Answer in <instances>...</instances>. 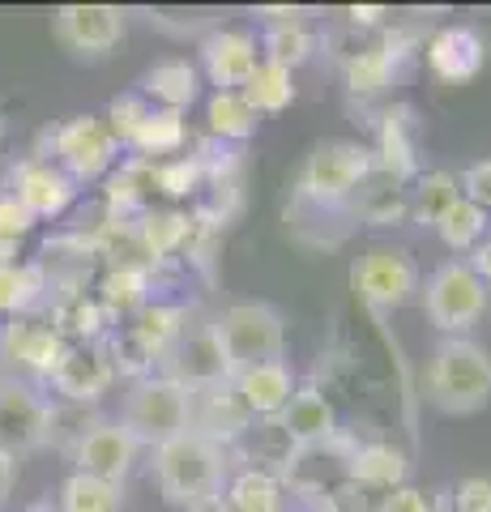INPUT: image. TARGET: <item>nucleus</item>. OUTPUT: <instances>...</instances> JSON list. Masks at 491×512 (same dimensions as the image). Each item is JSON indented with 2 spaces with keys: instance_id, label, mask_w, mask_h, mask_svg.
<instances>
[{
  "instance_id": "nucleus-28",
  "label": "nucleus",
  "mask_w": 491,
  "mask_h": 512,
  "mask_svg": "<svg viewBox=\"0 0 491 512\" xmlns=\"http://www.w3.org/2000/svg\"><path fill=\"white\" fill-rule=\"evenodd\" d=\"M184 141H188V124H184L180 111L150 107L146 120L133 128V137L124 141V146L137 150L141 158H150V163H154V158H163V154H180Z\"/></svg>"
},
{
  "instance_id": "nucleus-20",
  "label": "nucleus",
  "mask_w": 491,
  "mask_h": 512,
  "mask_svg": "<svg viewBox=\"0 0 491 512\" xmlns=\"http://www.w3.org/2000/svg\"><path fill=\"white\" fill-rule=\"evenodd\" d=\"M483 60H487V43L474 26H445L427 39V64L449 86L474 82L483 73Z\"/></svg>"
},
{
  "instance_id": "nucleus-8",
  "label": "nucleus",
  "mask_w": 491,
  "mask_h": 512,
  "mask_svg": "<svg viewBox=\"0 0 491 512\" xmlns=\"http://www.w3.org/2000/svg\"><path fill=\"white\" fill-rule=\"evenodd\" d=\"M351 286L359 303H368L372 312H389V308H406L419 295L423 274H419V261L406 248H372L355 261Z\"/></svg>"
},
{
  "instance_id": "nucleus-18",
  "label": "nucleus",
  "mask_w": 491,
  "mask_h": 512,
  "mask_svg": "<svg viewBox=\"0 0 491 512\" xmlns=\"http://www.w3.org/2000/svg\"><path fill=\"white\" fill-rule=\"evenodd\" d=\"M94 261H99L94 239H86V235H56V239H47V244H43V256L35 265L43 269L47 291L56 286L60 299H73V295H86Z\"/></svg>"
},
{
  "instance_id": "nucleus-11",
  "label": "nucleus",
  "mask_w": 491,
  "mask_h": 512,
  "mask_svg": "<svg viewBox=\"0 0 491 512\" xmlns=\"http://www.w3.org/2000/svg\"><path fill=\"white\" fill-rule=\"evenodd\" d=\"M372 175L385 184H410L419 180V120L410 103H393L376 128V150H372Z\"/></svg>"
},
{
  "instance_id": "nucleus-15",
  "label": "nucleus",
  "mask_w": 491,
  "mask_h": 512,
  "mask_svg": "<svg viewBox=\"0 0 491 512\" xmlns=\"http://www.w3.org/2000/svg\"><path fill=\"white\" fill-rule=\"evenodd\" d=\"M406 56H410V35H385L368 47H359V52H351L342 64L346 90H351L355 99H376V94H385L393 82H398Z\"/></svg>"
},
{
  "instance_id": "nucleus-14",
  "label": "nucleus",
  "mask_w": 491,
  "mask_h": 512,
  "mask_svg": "<svg viewBox=\"0 0 491 512\" xmlns=\"http://www.w3.org/2000/svg\"><path fill=\"white\" fill-rule=\"evenodd\" d=\"M197 56H201L197 73L210 77L214 94L244 90L252 69L261 64V43H257V35H248V30H210V35L197 43Z\"/></svg>"
},
{
  "instance_id": "nucleus-44",
  "label": "nucleus",
  "mask_w": 491,
  "mask_h": 512,
  "mask_svg": "<svg viewBox=\"0 0 491 512\" xmlns=\"http://www.w3.org/2000/svg\"><path fill=\"white\" fill-rule=\"evenodd\" d=\"M372 512H432V495L402 483V487H393V491L380 495V504Z\"/></svg>"
},
{
  "instance_id": "nucleus-10",
  "label": "nucleus",
  "mask_w": 491,
  "mask_h": 512,
  "mask_svg": "<svg viewBox=\"0 0 491 512\" xmlns=\"http://www.w3.org/2000/svg\"><path fill=\"white\" fill-rule=\"evenodd\" d=\"M163 367H167L163 376L184 384L188 393L214 389V384H231V363H227V350H223V338H218L214 320L210 325L184 329L180 342L163 355Z\"/></svg>"
},
{
  "instance_id": "nucleus-17",
  "label": "nucleus",
  "mask_w": 491,
  "mask_h": 512,
  "mask_svg": "<svg viewBox=\"0 0 491 512\" xmlns=\"http://www.w3.org/2000/svg\"><path fill=\"white\" fill-rule=\"evenodd\" d=\"M137 440L124 431L120 423H107L99 419V427L90 431V436L77 444V474H90V478H103V483H116L124 487V478H129L133 461H137Z\"/></svg>"
},
{
  "instance_id": "nucleus-48",
  "label": "nucleus",
  "mask_w": 491,
  "mask_h": 512,
  "mask_svg": "<svg viewBox=\"0 0 491 512\" xmlns=\"http://www.w3.org/2000/svg\"><path fill=\"white\" fill-rule=\"evenodd\" d=\"M346 13H351L355 26H376L380 18H385V9H380V5H351Z\"/></svg>"
},
{
  "instance_id": "nucleus-26",
  "label": "nucleus",
  "mask_w": 491,
  "mask_h": 512,
  "mask_svg": "<svg viewBox=\"0 0 491 512\" xmlns=\"http://www.w3.org/2000/svg\"><path fill=\"white\" fill-rule=\"evenodd\" d=\"M406 470H410V461L393 444H359L355 453H351V483L359 491L363 487H372V491L402 487L406 483Z\"/></svg>"
},
{
  "instance_id": "nucleus-29",
  "label": "nucleus",
  "mask_w": 491,
  "mask_h": 512,
  "mask_svg": "<svg viewBox=\"0 0 491 512\" xmlns=\"http://www.w3.org/2000/svg\"><path fill=\"white\" fill-rule=\"evenodd\" d=\"M240 94L257 116H278V111H287L295 103V77H291V69H282V64L261 60Z\"/></svg>"
},
{
  "instance_id": "nucleus-46",
  "label": "nucleus",
  "mask_w": 491,
  "mask_h": 512,
  "mask_svg": "<svg viewBox=\"0 0 491 512\" xmlns=\"http://www.w3.org/2000/svg\"><path fill=\"white\" fill-rule=\"evenodd\" d=\"M466 269H470V274L479 278V282L487 286V291H491V235H487V239H479V244L470 248V261H466Z\"/></svg>"
},
{
  "instance_id": "nucleus-9",
  "label": "nucleus",
  "mask_w": 491,
  "mask_h": 512,
  "mask_svg": "<svg viewBox=\"0 0 491 512\" xmlns=\"http://www.w3.org/2000/svg\"><path fill=\"white\" fill-rule=\"evenodd\" d=\"M129 13L116 5H65L52 13V35L77 60H103L112 56L124 39Z\"/></svg>"
},
{
  "instance_id": "nucleus-49",
  "label": "nucleus",
  "mask_w": 491,
  "mask_h": 512,
  "mask_svg": "<svg viewBox=\"0 0 491 512\" xmlns=\"http://www.w3.org/2000/svg\"><path fill=\"white\" fill-rule=\"evenodd\" d=\"M193 512H223V500H218V504H205V508H193Z\"/></svg>"
},
{
  "instance_id": "nucleus-1",
  "label": "nucleus",
  "mask_w": 491,
  "mask_h": 512,
  "mask_svg": "<svg viewBox=\"0 0 491 512\" xmlns=\"http://www.w3.org/2000/svg\"><path fill=\"white\" fill-rule=\"evenodd\" d=\"M154 478L167 504H180L188 512L218 504L227 491V448L197 431H184L171 444L154 448Z\"/></svg>"
},
{
  "instance_id": "nucleus-45",
  "label": "nucleus",
  "mask_w": 491,
  "mask_h": 512,
  "mask_svg": "<svg viewBox=\"0 0 491 512\" xmlns=\"http://www.w3.org/2000/svg\"><path fill=\"white\" fill-rule=\"evenodd\" d=\"M453 512H491V478H462L453 487Z\"/></svg>"
},
{
  "instance_id": "nucleus-2",
  "label": "nucleus",
  "mask_w": 491,
  "mask_h": 512,
  "mask_svg": "<svg viewBox=\"0 0 491 512\" xmlns=\"http://www.w3.org/2000/svg\"><path fill=\"white\" fill-rule=\"evenodd\" d=\"M427 402L440 414H479L491 402V355L470 338H445L427 359Z\"/></svg>"
},
{
  "instance_id": "nucleus-3",
  "label": "nucleus",
  "mask_w": 491,
  "mask_h": 512,
  "mask_svg": "<svg viewBox=\"0 0 491 512\" xmlns=\"http://www.w3.org/2000/svg\"><path fill=\"white\" fill-rule=\"evenodd\" d=\"M137 444L163 448L193 427V393L167 376H137L120 402L116 419Z\"/></svg>"
},
{
  "instance_id": "nucleus-51",
  "label": "nucleus",
  "mask_w": 491,
  "mask_h": 512,
  "mask_svg": "<svg viewBox=\"0 0 491 512\" xmlns=\"http://www.w3.org/2000/svg\"><path fill=\"white\" fill-rule=\"evenodd\" d=\"M487 222H491V210H487Z\"/></svg>"
},
{
  "instance_id": "nucleus-7",
  "label": "nucleus",
  "mask_w": 491,
  "mask_h": 512,
  "mask_svg": "<svg viewBox=\"0 0 491 512\" xmlns=\"http://www.w3.org/2000/svg\"><path fill=\"white\" fill-rule=\"evenodd\" d=\"M47 141H52V154L47 158H52L73 184L99 180L120 158V141L112 137V128L99 116H69L65 124H56L52 133H47Z\"/></svg>"
},
{
  "instance_id": "nucleus-36",
  "label": "nucleus",
  "mask_w": 491,
  "mask_h": 512,
  "mask_svg": "<svg viewBox=\"0 0 491 512\" xmlns=\"http://www.w3.org/2000/svg\"><path fill=\"white\" fill-rule=\"evenodd\" d=\"M210 133L214 137H223V141H248L252 133H257V124L261 116L244 103V94L240 90H218L214 99H210Z\"/></svg>"
},
{
  "instance_id": "nucleus-42",
  "label": "nucleus",
  "mask_w": 491,
  "mask_h": 512,
  "mask_svg": "<svg viewBox=\"0 0 491 512\" xmlns=\"http://www.w3.org/2000/svg\"><path fill=\"white\" fill-rule=\"evenodd\" d=\"M146 111H150V99H141V94H120V99H112V107H107V128H112V137L120 141H129L133 137V128L146 120Z\"/></svg>"
},
{
  "instance_id": "nucleus-32",
  "label": "nucleus",
  "mask_w": 491,
  "mask_h": 512,
  "mask_svg": "<svg viewBox=\"0 0 491 512\" xmlns=\"http://www.w3.org/2000/svg\"><path fill=\"white\" fill-rule=\"evenodd\" d=\"M99 427V414L94 406H73V402H47V440L43 448H60V453H77L90 431Z\"/></svg>"
},
{
  "instance_id": "nucleus-16",
  "label": "nucleus",
  "mask_w": 491,
  "mask_h": 512,
  "mask_svg": "<svg viewBox=\"0 0 491 512\" xmlns=\"http://www.w3.org/2000/svg\"><path fill=\"white\" fill-rule=\"evenodd\" d=\"M0 350H5V359L18 363L22 372L52 380L56 367L65 363V355H69V342L60 338L52 325H43V320L13 316L5 325V338H0Z\"/></svg>"
},
{
  "instance_id": "nucleus-31",
  "label": "nucleus",
  "mask_w": 491,
  "mask_h": 512,
  "mask_svg": "<svg viewBox=\"0 0 491 512\" xmlns=\"http://www.w3.org/2000/svg\"><path fill=\"white\" fill-rule=\"evenodd\" d=\"M462 197V184H457L453 171H427L415 180V192H410V222L419 227H436L440 214Z\"/></svg>"
},
{
  "instance_id": "nucleus-50",
  "label": "nucleus",
  "mask_w": 491,
  "mask_h": 512,
  "mask_svg": "<svg viewBox=\"0 0 491 512\" xmlns=\"http://www.w3.org/2000/svg\"><path fill=\"white\" fill-rule=\"evenodd\" d=\"M0 137H5V111H0Z\"/></svg>"
},
{
  "instance_id": "nucleus-35",
  "label": "nucleus",
  "mask_w": 491,
  "mask_h": 512,
  "mask_svg": "<svg viewBox=\"0 0 491 512\" xmlns=\"http://www.w3.org/2000/svg\"><path fill=\"white\" fill-rule=\"evenodd\" d=\"M223 495H227V512H282V487L265 470H240Z\"/></svg>"
},
{
  "instance_id": "nucleus-24",
  "label": "nucleus",
  "mask_w": 491,
  "mask_h": 512,
  "mask_svg": "<svg viewBox=\"0 0 491 512\" xmlns=\"http://www.w3.org/2000/svg\"><path fill=\"white\" fill-rule=\"evenodd\" d=\"M184 329H188V308H180V303H146V308L133 316L124 342L137 350L141 363H154L180 342Z\"/></svg>"
},
{
  "instance_id": "nucleus-47",
  "label": "nucleus",
  "mask_w": 491,
  "mask_h": 512,
  "mask_svg": "<svg viewBox=\"0 0 491 512\" xmlns=\"http://www.w3.org/2000/svg\"><path fill=\"white\" fill-rule=\"evenodd\" d=\"M13 483H18V457H9V453H0V504L9 500V491Z\"/></svg>"
},
{
  "instance_id": "nucleus-33",
  "label": "nucleus",
  "mask_w": 491,
  "mask_h": 512,
  "mask_svg": "<svg viewBox=\"0 0 491 512\" xmlns=\"http://www.w3.org/2000/svg\"><path fill=\"white\" fill-rule=\"evenodd\" d=\"M487 210H479L474 201H466V197H457L445 214H440V222H436V235H440V244H445L449 252H470L479 239H487Z\"/></svg>"
},
{
  "instance_id": "nucleus-37",
  "label": "nucleus",
  "mask_w": 491,
  "mask_h": 512,
  "mask_svg": "<svg viewBox=\"0 0 491 512\" xmlns=\"http://www.w3.org/2000/svg\"><path fill=\"white\" fill-rule=\"evenodd\" d=\"M124 487L103 483V478L90 474H73L65 487H60V512H120Z\"/></svg>"
},
{
  "instance_id": "nucleus-39",
  "label": "nucleus",
  "mask_w": 491,
  "mask_h": 512,
  "mask_svg": "<svg viewBox=\"0 0 491 512\" xmlns=\"http://www.w3.org/2000/svg\"><path fill=\"white\" fill-rule=\"evenodd\" d=\"M261 47H265L261 60H274V64H282V69H295V64H304L316 52V35L304 22H287V26H269Z\"/></svg>"
},
{
  "instance_id": "nucleus-25",
  "label": "nucleus",
  "mask_w": 491,
  "mask_h": 512,
  "mask_svg": "<svg viewBox=\"0 0 491 512\" xmlns=\"http://www.w3.org/2000/svg\"><path fill=\"white\" fill-rule=\"evenodd\" d=\"M197 94H201V73L188 56H167L150 64L146 82H141V99H154L163 111H180V116L197 103Z\"/></svg>"
},
{
  "instance_id": "nucleus-4",
  "label": "nucleus",
  "mask_w": 491,
  "mask_h": 512,
  "mask_svg": "<svg viewBox=\"0 0 491 512\" xmlns=\"http://www.w3.org/2000/svg\"><path fill=\"white\" fill-rule=\"evenodd\" d=\"M372 180V150L359 141H321L299 167L295 201L316 210H342L355 192Z\"/></svg>"
},
{
  "instance_id": "nucleus-34",
  "label": "nucleus",
  "mask_w": 491,
  "mask_h": 512,
  "mask_svg": "<svg viewBox=\"0 0 491 512\" xmlns=\"http://www.w3.org/2000/svg\"><path fill=\"white\" fill-rule=\"evenodd\" d=\"M43 291H47V282H43V269L35 261L0 265V312L5 316H26L43 299Z\"/></svg>"
},
{
  "instance_id": "nucleus-43",
  "label": "nucleus",
  "mask_w": 491,
  "mask_h": 512,
  "mask_svg": "<svg viewBox=\"0 0 491 512\" xmlns=\"http://www.w3.org/2000/svg\"><path fill=\"white\" fill-rule=\"evenodd\" d=\"M457 184H462V197L466 201H474L479 210H491V158L470 163L462 175H457Z\"/></svg>"
},
{
  "instance_id": "nucleus-13",
  "label": "nucleus",
  "mask_w": 491,
  "mask_h": 512,
  "mask_svg": "<svg viewBox=\"0 0 491 512\" xmlns=\"http://www.w3.org/2000/svg\"><path fill=\"white\" fill-rule=\"evenodd\" d=\"M9 197H18L35 222L39 218H60L77 201V184L52 163V158L30 154L9 175Z\"/></svg>"
},
{
  "instance_id": "nucleus-6",
  "label": "nucleus",
  "mask_w": 491,
  "mask_h": 512,
  "mask_svg": "<svg viewBox=\"0 0 491 512\" xmlns=\"http://www.w3.org/2000/svg\"><path fill=\"white\" fill-rule=\"evenodd\" d=\"M423 316L432 320L440 333L449 338H466V329H474L491 308V291L466 269V261H445L432 278L419 286Z\"/></svg>"
},
{
  "instance_id": "nucleus-40",
  "label": "nucleus",
  "mask_w": 491,
  "mask_h": 512,
  "mask_svg": "<svg viewBox=\"0 0 491 512\" xmlns=\"http://www.w3.org/2000/svg\"><path fill=\"white\" fill-rule=\"evenodd\" d=\"M205 180V158L188 154V158H167V163H154V188L163 197H188L197 192Z\"/></svg>"
},
{
  "instance_id": "nucleus-21",
  "label": "nucleus",
  "mask_w": 491,
  "mask_h": 512,
  "mask_svg": "<svg viewBox=\"0 0 491 512\" xmlns=\"http://www.w3.org/2000/svg\"><path fill=\"white\" fill-rule=\"evenodd\" d=\"M274 427L287 436L291 448H312V444H325L338 436V414L316 384H304V389H295L291 402L278 410Z\"/></svg>"
},
{
  "instance_id": "nucleus-30",
  "label": "nucleus",
  "mask_w": 491,
  "mask_h": 512,
  "mask_svg": "<svg viewBox=\"0 0 491 512\" xmlns=\"http://www.w3.org/2000/svg\"><path fill=\"white\" fill-rule=\"evenodd\" d=\"M99 303L107 308V316H137L150 303V274L146 269L112 265L99 282Z\"/></svg>"
},
{
  "instance_id": "nucleus-22",
  "label": "nucleus",
  "mask_w": 491,
  "mask_h": 512,
  "mask_svg": "<svg viewBox=\"0 0 491 512\" xmlns=\"http://www.w3.org/2000/svg\"><path fill=\"white\" fill-rule=\"evenodd\" d=\"M252 423L248 406L240 402V393L231 389V384H214V389H197L193 393V427L197 436L214 440L218 448H227L231 440H240Z\"/></svg>"
},
{
  "instance_id": "nucleus-27",
  "label": "nucleus",
  "mask_w": 491,
  "mask_h": 512,
  "mask_svg": "<svg viewBox=\"0 0 491 512\" xmlns=\"http://www.w3.org/2000/svg\"><path fill=\"white\" fill-rule=\"evenodd\" d=\"M137 235H141L146 256L158 265V261H171L176 252H184L193 244V218L180 214V210H146L137 222Z\"/></svg>"
},
{
  "instance_id": "nucleus-38",
  "label": "nucleus",
  "mask_w": 491,
  "mask_h": 512,
  "mask_svg": "<svg viewBox=\"0 0 491 512\" xmlns=\"http://www.w3.org/2000/svg\"><path fill=\"white\" fill-rule=\"evenodd\" d=\"M355 218L363 222H372V227H389V222H402L410 218V197L398 188V184H363L355 192Z\"/></svg>"
},
{
  "instance_id": "nucleus-19",
  "label": "nucleus",
  "mask_w": 491,
  "mask_h": 512,
  "mask_svg": "<svg viewBox=\"0 0 491 512\" xmlns=\"http://www.w3.org/2000/svg\"><path fill=\"white\" fill-rule=\"evenodd\" d=\"M112 380H116V367L103 346H69L65 363L52 376L60 402H73V406H94L112 389Z\"/></svg>"
},
{
  "instance_id": "nucleus-12",
  "label": "nucleus",
  "mask_w": 491,
  "mask_h": 512,
  "mask_svg": "<svg viewBox=\"0 0 491 512\" xmlns=\"http://www.w3.org/2000/svg\"><path fill=\"white\" fill-rule=\"evenodd\" d=\"M47 440V402L26 380H0V453L22 457Z\"/></svg>"
},
{
  "instance_id": "nucleus-5",
  "label": "nucleus",
  "mask_w": 491,
  "mask_h": 512,
  "mask_svg": "<svg viewBox=\"0 0 491 512\" xmlns=\"http://www.w3.org/2000/svg\"><path fill=\"white\" fill-rule=\"evenodd\" d=\"M214 329H218V338H223L231 376L244 372V367H257V363H274V359H282V350H287V320L265 299L231 303V308H223V316L214 320Z\"/></svg>"
},
{
  "instance_id": "nucleus-23",
  "label": "nucleus",
  "mask_w": 491,
  "mask_h": 512,
  "mask_svg": "<svg viewBox=\"0 0 491 512\" xmlns=\"http://www.w3.org/2000/svg\"><path fill=\"white\" fill-rule=\"evenodd\" d=\"M231 389L240 393V402L248 406L252 419H278V410L291 402L295 393V372L287 367V359L274 363H257L244 367V372L231 376Z\"/></svg>"
},
{
  "instance_id": "nucleus-41",
  "label": "nucleus",
  "mask_w": 491,
  "mask_h": 512,
  "mask_svg": "<svg viewBox=\"0 0 491 512\" xmlns=\"http://www.w3.org/2000/svg\"><path fill=\"white\" fill-rule=\"evenodd\" d=\"M30 231H35V218H30V210L18 197L0 192V265L18 261V248H22V239Z\"/></svg>"
}]
</instances>
